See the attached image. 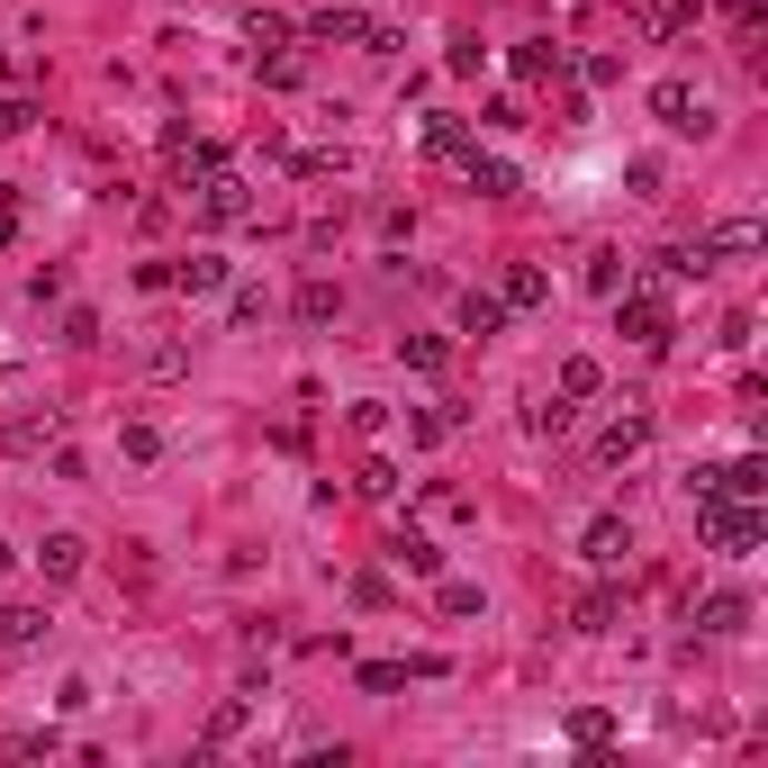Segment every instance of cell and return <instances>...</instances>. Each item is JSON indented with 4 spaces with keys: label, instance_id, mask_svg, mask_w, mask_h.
Instances as JSON below:
<instances>
[{
    "label": "cell",
    "instance_id": "obj_1",
    "mask_svg": "<svg viewBox=\"0 0 768 768\" xmlns=\"http://www.w3.org/2000/svg\"><path fill=\"white\" fill-rule=\"evenodd\" d=\"M651 109H660L669 136H715V100H706V91H687V82H660Z\"/></svg>",
    "mask_w": 768,
    "mask_h": 768
},
{
    "label": "cell",
    "instance_id": "obj_2",
    "mask_svg": "<svg viewBox=\"0 0 768 768\" xmlns=\"http://www.w3.org/2000/svg\"><path fill=\"white\" fill-rule=\"evenodd\" d=\"M706 542H715V551H750V542H759V516H750V507L706 498Z\"/></svg>",
    "mask_w": 768,
    "mask_h": 768
},
{
    "label": "cell",
    "instance_id": "obj_3",
    "mask_svg": "<svg viewBox=\"0 0 768 768\" xmlns=\"http://www.w3.org/2000/svg\"><path fill=\"white\" fill-rule=\"evenodd\" d=\"M46 642V606H0V651H37Z\"/></svg>",
    "mask_w": 768,
    "mask_h": 768
},
{
    "label": "cell",
    "instance_id": "obj_4",
    "mask_svg": "<svg viewBox=\"0 0 768 768\" xmlns=\"http://www.w3.org/2000/svg\"><path fill=\"white\" fill-rule=\"evenodd\" d=\"M696 253H706V262H724V253H759V218H724Z\"/></svg>",
    "mask_w": 768,
    "mask_h": 768
},
{
    "label": "cell",
    "instance_id": "obj_5",
    "mask_svg": "<svg viewBox=\"0 0 768 768\" xmlns=\"http://www.w3.org/2000/svg\"><path fill=\"white\" fill-rule=\"evenodd\" d=\"M579 551H588V561H597V570H615V561H624V551H634V533H624V525H615V516H597V525H588V542H579Z\"/></svg>",
    "mask_w": 768,
    "mask_h": 768
},
{
    "label": "cell",
    "instance_id": "obj_6",
    "mask_svg": "<svg viewBox=\"0 0 768 768\" xmlns=\"http://www.w3.org/2000/svg\"><path fill=\"white\" fill-rule=\"evenodd\" d=\"M624 335L634 343H669V308L660 299H624Z\"/></svg>",
    "mask_w": 768,
    "mask_h": 768
},
{
    "label": "cell",
    "instance_id": "obj_7",
    "mask_svg": "<svg viewBox=\"0 0 768 768\" xmlns=\"http://www.w3.org/2000/svg\"><path fill=\"white\" fill-rule=\"evenodd\" d=\"M37 561H46V579H82V542H73V533H46Z\"/></svg>",
    "mask_w": 768,
    "mask_h": 768
},
{
    "label": "cell",
    "instance_id": "obj_8",
    "mask_svg": "<svg viewBox=\"0 0 768 768\" xmlns=\"http://www.w3.org/2000/svg\"><path fill=\"white\" fill-rule=\"evenodd\" d=\"M696 615H706V634H741V624H750V606H741V597H706Z\"/></svg>",
    "mask_w": 768,
    "mask_h": 768
},
{
    "label": "cell",
    "instance_id": "obj_9",
    "mask_svg": "<svg viewBox=\"0 0 768 768\" xmlns=\"http://www.w3.org/2000/svg\"><path fill=\"white\" fill-rule=\"evenodd\" d=\"M317 37H326V46H343V37H371V28H362V10H326V19H317Z\"/></svg>",
    "mask_w": 768,
    "mask_h": 768
},
{
    "label": "cell",
    "instance_id": "obj_10",
    "mask_svg": "<svg viewBox=\"0 0 768 768\" xmlns=\"http://www.w3.org/2000/svg\"><path fill=\"white\" fill-rule=\"evenodd\" d=\"M724 488H732V498H759L768 470H759V461H732V470H724Z\"/></svg>",
    "mask_w": 768,
    "mask_h": 768
},
{
    "label": "cell",
    "instance_id": "obj_11",
    "mask_svg": "<svg viewBox=\"0 0 768 768\" xmlns=\"http://www.w3.org/2000/svg\"><path fill=\"white\" fill-rule=\"evenodd\" d=\"M624 452H642V416H624V426L606 435V461H624Z\"/></svg>",
    "mask_w": 768,
    "mask_h": 768
},
{
    "label": "cell",
    "instance_id": "obj_12",
    "mask_svg": "<svg viewBox=\"0 0 768 768\" xmlns=\"http://www.w3.org/2000/svg\"><path fill=\"white\" fill-rule=\"evenodd\" d=\"M461 326L470 335H498V299H461Z\"/></svg>",
    "mask_w": 768,
    "mask_h": 768
},
{
    "label": "cell",
    "instance_id": "obj_13",
    "mask_svg": "<svg viewBox=\"0 0 768 768\" xmlns=\"http://www.w3.org/2000/svg\"><path fill=\"white\" fill-rule=\"evenodd\" d=\"M28 127V100H0V136H19Z\"/></svg>",
    "mask_w": 768,
    "mask_h": 768
}]
</instances>
